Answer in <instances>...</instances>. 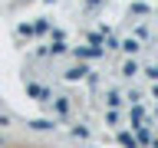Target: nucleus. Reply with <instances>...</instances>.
<instances>
[{
    "instance_id": "f257e3e1",
    "label": "nucleus",
    "mask_w": 158,
    "mask_h": 148,
    "mask_svg": "<svg viewBox=\"0 0 158 148\" xmlns=\"http://www.w3.org/2000/svg\"><path fill=\"white\" fill-rule=\"evenodd\" d=\"M46 30H49V23H46V20H40L36 27H33V33H46Z\"/></svg>"
},
{
    "instance_id": "f03ea898",
    "label": "nucleus",
    "mask_w": 158,
    "mask_h": 148,
    "mask_svg": "<svg viewBox=\"0 0 158 148\" xmlns=\"http://www.w3.org/2000/svg\"><path fill=\"white\" fill-rule=\"evenodd\" d=\"M30 125H33V128H53V125L46 122V118H36V122H30Z\"/></svg>"
},
{
    "instance_id": "7ed1b4c3",
    "label": "nucleus",
    "mask_w": 158,
    "mask_h": 148,
    "mask_svg": "<svg viewBox=\"0 0 158 148\" xmlns=\"http://www.w3.org/2000/svg\"><path fill=\"white\" fill-rule=\"evenodd\" d=\"M148 76H152V79H158V66H152V69H148Z\"/></svg>"
}]
</instances>
